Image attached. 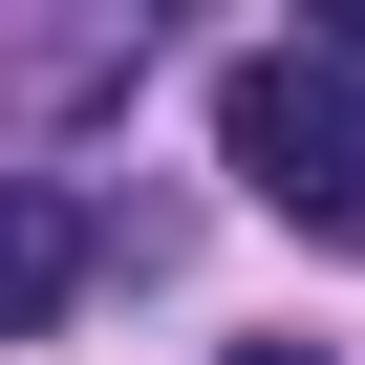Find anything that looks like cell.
Here are the masks:
<instances>
[{
  "label": "cell",
  "instance_id": "cell-1",
  "mask_svg": "<svg viewBox=\"0 0 365 365\" xmlns=\"http://www.w3.org/2000/svg\"><path fill=\"white\" fill-rule=\"evenodd\" d=\"M215 172H237L279 237L365 258V86H344L322 43H237V65H215Z\"/></svg>",
  "mask_w": 365,
  "mask_h": 365
},
{
  "label": "cell",
  "instance_id": "cell-2",
  "mask_svg": "<svg viewBox=\"0 0 365 365\" xmlns=\"http://www.w3.org/2000/svg\"><path fill=\"white\" fill-rule=\"evenodd\" d=\"M108 258H129V215L86 194V172H0V344H43Z\"/></svg>",
  "mask_w": 365,
  "mask_h": 365
},
{
  "label": "cell",
  "instance_id": "cell-3",
  "mask_svg": "<svg viewBox=\"0 0 365 365\" xmlns=\"http://www.w3.org/2000/svg\"><path fill=\"white\" fill-rule=\"evenodd\" d=\"M301 43H322V65H344V86H365V22H301Z\"/></svg>",
  "mask_w": 365,
  "mask_h": 365
},
{
  "label": "cell",
  "instance_id": "cell-4",
  "mask_svg": "<svg viewBox=\"0 0 365 365\" xmlns=\"http://www.w3.org/2000/svg\"><path fill=\"white\" fill-rule=\"evenodd\" d=\"M215 365H344V344H215Z\"/></svg>",
  "mask_w": 365,
  "mask_h": 365
}]
</instances>
